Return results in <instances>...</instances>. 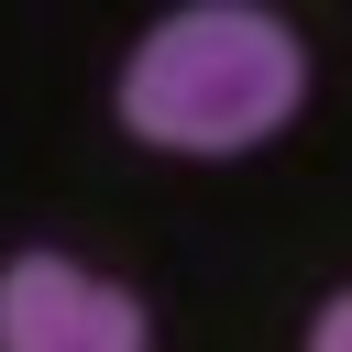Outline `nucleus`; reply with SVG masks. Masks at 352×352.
<instances>
[{
  "mask_svg": "<svg viewBox=\"0 0 352 352\" xmlns=\"http://www.w3.org/2000/svg\"><path fill=\"white\" fill-rule=\"evenodd\" d=\"M308 352H352V297H330V308H319V330H308Z\"/></svg>",
  "mask_w": 352,
  "mask_h": 352,
  "instance_id": "7ed1b4c3",
  "label": "nucleus"
},
{
  "mask_svg": "<svg viewBox=\"0 0 352 352\" xmlns=\"http://www.w3.org/2000/svg\"><path fill=\"white\" fill-rule=\"evenodd\" d=\"M143 297L66 264V253H11L0 264V352H143Z\"/></svg>",
  "mask_w": 352,
  "mask_h": 352,
  "instance_id": "f03ea898",
  "label": "nucleus"
},
{
  "mask_svg": "<svg viewBox=\"0 0 352 352\" xmlns=\"http://www.w3.org/2000/svg\"><path fill=\"white\" fill-rule=\"evenodd\" d=\"M297 88H308V55L264 0H187L132 44L121 121L165 154H231V143H264L297 110Z\"/></svg>",
  "mask_w": 352,
  "mask_h": 352,
  "instance_id": "f257e3e1",
  "label": "nucleus"
}]
</instances>
